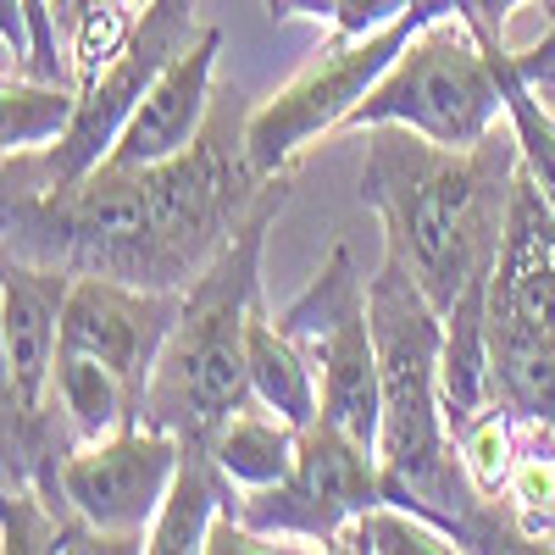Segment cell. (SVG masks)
Segmentation results:
<instances>
[{"label": "cell", "instance_id": "12", "mask_svg": "<svg viewBox=\"0 0 555 555\" xmlns=\"http://www.w3.org/2000/svg\"><path fill=\"white\" fill-rule=\"evenodd\" d=\"M217 51H222V34L217 28H201L183 51L162 67V78L151 83V95L133 106L122 139L112 145L106 162H122V167H151V162H167L178 151H190L211 106H217Z\"/></svg>", "mask_w": 555, "mask_h": 555}, {"label": "cell", "instance_id": "9", "mask_svg": "<svg viewBox=\"0 0 555 555\" xmlns=\"http://www.w3.org/2000/svg\"><path fill=\"white\" fill-rule=\"evenodd\" d=\"M183 439L151 423L83 439L62 461V500L101 533L106 550H145V533L172 489Z\"/></svg>", "mask_w": 555, "mask_h": 555}, {"label": "cell", "instance_id": "23", "mask_svg": "<svg viewBox=\"0 0 555 555\" xmlns=\"http://www.w3.org/2000/svg\"><path fill=\"white\" fill-rule=\"evenodd\" d=\"M539 7L550 12L544 34L528 44V51H512V56H517V73L539 89V95H555V0H539Z\"/></svg>", "mask_w": 555, "mask_h": 555}, {"label": "cell", "instance_id": "19", "mask_svg": "<svg viewBox=\"0 0 555 555\" xmlns=\"http://www.w3.org/2000/svg\"><path fill=\"white\" fill-rule=\"evenodd\" d=\"M73 112H78V83H51V78L7 67V83H0V145H7V156L56 145Z\"/></svg>", "mask_w": 555, "mask_h": 555}, {"label": "cell", "instance_id": "6", "mask_svg": "<svg viewBox=\"0 0 555 555\" xmlns=\"http://www.w3.org/2000/svg\"><path fill=\"white\" fill-rule=\"evenodd\" d=\"M195 34H201L195 0H151L139 28H133V39L95 78L78 83V112H73V122H67V133L56 139V145L7 156V190H56V183H73L89 167H101L112 156V145L122 139L133 106L151 95L162 67Z\"/></svg>", "mask_w": 555, "mask_h": 555}, {"label": "cell", "instance_id": "24", "mask_svg": "<svg viewBox=\"0 0 555 555\" xmlns=\"http://www.w3.org/2000/svg\"><path fill=\"white\" fill-rule=\"evenodd\" d=\"M334 7L339 0H267V12L278 23H289V17H311V23H334Z\"/></svg>", "mask_w": 555, "mask_h": 555}, {"label": "cell", "instance_id": "1", "mask_svg": "<svg viewBox=\"0 0 555 555\" xmlns=\"http://www.w3.org/2000/svg\"><path fill=\"white\" fill-rule=\"evenodd\" d=\"M245 122V95L217 83V106L190 151L151 167L101 162L56 190H7V256L183 295L272 183L250 162Z\"/></svg>", "mask_w": 555, "mask_h": 555}, {"label": "cell", "instance_id": "22", "mask_svg": "<svg viewBox=\"0 0 555 555\" xmlns=\"http://www.w3.org/2000/svg\"><path fill=\"white\" fill-rule=\"evenodd\" d=\"M411 12V0H339L334 7V34L339 39H356V34H373L395 17Z\"/></svg>", "mask_w": 555, "mask_h": 555}, {"label": "cell", "instance_id": "18", "mask_svg": "<svg viewBox=\"0 0 555 555\" xmlns=\"http://www.w3.org/2000/svg\"><path fill=\"white\" fill-rule=\"evenodd\" d=\"M489 44V56L500 67V89H505V122L517 133V156H522V172L539 183V195L555 206V106L539 95V89L517 73V56L512 44L494 39V34H478Z\"/></svg>", "mask_w": 555, "mask_h": 555}, {"label": "cell", "instance_id": "25", "mask_svg": "<svg viewBox=\"0 0 555 555\" xmlns=\"http://www.w3.org/2000/svg\"><path fill=\"white\" fill-rule=\"evenodd\" d=\"M78 7H101V0H56V23H62L67 12H78Z\"/></svg>", "mask_w": 555, "mask_h": 555}, {"label": "cell", "instance_id": "13", "mask_svg": "<svg viewBox=\"0 0 555 555\" xmlns=\"http://www.w3.org/2000/svg\"><path fill=\"white\" fill-rule=\"evenodd\" d=\"M240 505V489L228 483V473L217 467V455L206 439H183V455H178V473H172V489L162 500V512L145 533V550L151 555H201L211 544V528L222 512Z\"/></svg>", "mask_w": 555, "mask_h": 555}, {"label": "cell", "instance_id": "5", "mask_svg": "<svg viewBox=\"0 0 555 555\" xmlns=\"http://www.w3.org/2000/svg\"><path fill=\"white\" fill-rule=\"evenodd\" d=\"M272 322L311 361L322 416L378 450L384 384H378V339H373V311H366V278L356 272V250L339 240L311 272V284Z\"/></svg>", "mask_w": 555, "mask_h": 555}, {"label": "cell", "instance_id": "3", "mask_svg": "<svg viewBox=\"0 0 555 555\" xmlns=\"http://www.w3.org/2000/svg\"><path fill=\"white\" fill-rule=\"evenodd\" d=\"M289 206V172H278L222 256L183 289V311L145 389V423L178 439H211L228 416L256 405L250 389V311L261 306V250Z\"/></svg>", "mask_w": 555, "mask_h": 555}, {"label": "cell", "instance_id": "17", "mask_svg": "<svg viewBox=\"0 0 555 555\" xmlns=\"http://www.w3.org/2000/svg\"><path fill=\"white\" fill-rule=\"evenodd\" d=\"M250 389H256L261 405L289 416L295 428H306V423L322 416V389H317L311 361L284 339V328L267 317V306L250 311Z\"/></svg>", "mask_w": 555, "mask_h": 555}, {"label": "cell", "instance_id": "15", "mask_svg": "<svg viewBox=\"0 0 555 555\" xmlns=\"http://www.w3.org/2000/svg\"><path fill=\"white\" fill-rule=\"evenodd\" d=\"M206 444L217 455V467L228 473V483L245 494V489H267L278 478H289L295 455H300V428L289 423V416H278L272 405L256 400V405L228 416Z\"/></svg>", "mask_w": 555, "mask_h": 555}, {"label": "cell", "instance_id": "4", "mask_svg": "<svg viewBox=\"0 0 555 555\" xmlns=\"http://www.w3.org/2000/svg\"><path fill=\"white\" fill-rule=\"evenodd\" d=\"M411 128L434 145H478L505 122V89L489 44L461 23L439 17L416 34L395 67L366 89L345 128Z\"/></svg>", "mask_w": 555, "mask_h": 555}, {"label": "cell", "instance_id": "21", "mask_svg": "<svg viewBox=\"0 0 555 555\" xmlns=\"http://www.w3.org/2000/svg\"><path fill=\"white\" fill-rule=\"evenodd\" d=\"M450 550H455V539L439 522L405 512L395 500H378L366 512H356L328 544V555H450Z\"/></svg>", "mask_w": 555, "mask_h": 555}, {"label": "cell", "instance_id": "10", "mask_svg": "<svg viewBox=\"0 0 555 555\" xmlns=\"http://www.w3.org/2000/svg\"><path fill=\"white\" fill-rule=\"evenodd\" d=\"M178 311H183V295L139 289V284H122V278L73 272V289L62 306V350H83V356L106 361L112 373H122L139 389V405H145L151 373L172 339Z\"/></svg>", "mask_w": 555, "mask_h": 555}, {"label": "cell", "instance_id": "2", "mask_svg": "<svg viewBox=\"0 0 555 555\" xmlns=\"http://www.w3.org/2000/svg\"><path fill=\"white\" fill-rule=\"evenodd\" d=\"M517 133L500 122L478 145L434 139L378 122L361 151V206L384 222V250H395L439 311H450L473 284H489L505 217L517 195Z\"/></svg>", "mask_w": 555, "mask_h": 555}, {"label": "cell", "instance_id": "20", "mask_svg": "<svg viewBox=\"0 0 555 555\" xmlns=\"http://www.w3.org/2000/svg\"><path fill=\"white\" fill-rule=\"evenodd\" d=\"M500 505L512 512V522L539 550H555V428L528 423V416H522L517 467H512V478H505Z\"/></svg>", "mask_w": 555, "mask_h": 555}, {"label": "cell", "instance_id": "16", "mask_svg": "<svg viewBox=\"0 0 555 555\" xmlns=\"http://www.w3.org/2000/svg\"><path fill=\"white\" fill-rule=\"evenodd\" d=\"M51 400L56 411L73 423L78 439H106L117 428H133V423H145V405H139V389L112 373L106 361L95 356H83V350H62L56 356V378H51Z\"/></svg>", "mask_w": 555, "mask_h": 555}, {"label": "cell", "instance_id": "11", "mask_svg": "<svg viewBox=\"0 0 555 555\" xmlns=\"http://www.w3.org/2000/svg\"><path fill=\"white\" fill-rule=\"evenodd\" d=\"M67 289H73V272L7 256V267H0V361H7L0 400H12V405L51 400Z\"/></svg>", "mask_w": 555, "mask_h": 555}, {"label": "cell", "instance_id": "7", "mask_svg": "<svg viewBox=\"0 0 555 555\" xmlns=\"http://www.w3.org/2000/svg\"><path fill=\"white\" fill-rule=\"evenodd\" d=\"M428 28L423 12H405L373 34H356V39H339L322 51L295 83H284L272 101L250 106V122H245V145H250V162L256 172L278 178V172H289L300 151H311L322 133H334L350 122V112L361 106V95L373 89L395 56L405 51V44Z\"/></svg>", "mask_w": 555, "mask_h": 555}, {"label": "cell", "instance_id": "14", "mask_svg": "<svg viewBox=\"0 0 555 555\" xmlns=\"http://www.w3.org/2000/svg\"><path fill=\"white\" fill-rule=\"evenodd\" d=\"M489 373L505 411L555 428V328L489 311Z\"/></svg>", "mask_w": 555, "mask_h": 555}, {"label": "cell", "instance_id": "8", "mask_svg": "<svg viewBox=\"0 0 555 555\" xmlns=\"http://www.w3.org/2000/svg\"><path fill=\"white\" fill-rule=\"evenodd\" d=\"M378 500H384L378 450L345 434L339 423H328V416H317V423L300 428V455L289 478H278L267 489H245L234 517L272 544L295 539L311 550H328L334 533Z\"/></svg>", "mask_w": 555, "mask_h": 555}]
</instances>
